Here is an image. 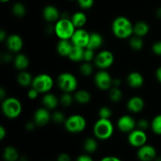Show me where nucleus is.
Segmentation results:
<instances>
[{
  "mask_svg": "<svg viewBox=\"0 0 161 161\" xmlns=\"http://www.w3.org/2000/svg\"><path fill=\"white\" fill-rule=\"evenodd\" d=\"M112 31L118 39H130L134 35V25L127 17L119 16L112 23Z\"/></svg>",
  "mask_w": 161,
  "mask_h": 161,
  "instance_id": "nucleus-1",
  "label": "nucleus"
},
{
  "mask_svg": "<svg viewBox=\"0 0 161 161\" xmlns=\"http://www.w3.org/2000/svg\"><path fill=\"white\" fill-rule=\"evenodd\" d=\"M93 133L97 139L105 141L113 136L114 133V126L110 119L99 118L93 127Z\"/></svg>",
  "mask_w": 161,
  "mask_h": 161,
  "instance_id": "nucleus-2",
  "label": "nucleus"
},
{
  "mask_svg": "<svg viewBox=\"0 0 161 161\" xmlns=\"http://www.w3.org/2000/svg\"><path fill=\"white\" fill-rule=\"evenodd\" d=\"M2 102V112L6 118L14 119L20 116L22 112V105L18 98L8 97Z\"/></svg>",
  "mask_w": 161,
  "mask_h": 161,
  "instance_id": "nucleus-3",
  "label": "nucleus"
},
{
  "mask_svg": "<svg viewBox=\"0 0 161 161\" xmlns=\"http://www.w3.org/2000/svg\"><path fill=\"white\" fill-rule=\"evenodd\" d=\"M75 29L71 18L61 17L54 25V34L59 39H71Z\"/></svg>",
  "mask_w": 161,
  "mask_h": 161,
  "instance_id": "nucleus-4",
  "label": "nucleus"
},
{
  "mask_svg": "<svg viewBox=\"0 0 161 161\" xmlns=\"http://www.w3.org/2000/svg\"><path fill=\"white\" fill-rule=\"evenodd\" d=\"M64 128L72 134H79L83 132L86 127V120L84 116L79 114L71 115L66 118L64 123Z\"/></svg>",
  "mask_w": 161,
  "mask_h": 161,
  "instance_id": "nucleus-5",
  "label": "nucleus"
},
{
  "mask_svg": "<svg viewBox=\"0 0 161 161\" xmlns=\"http://www.w3.org/2000/svg\"><path fill=\"white\" fill-rule=\"evenodd\" d=\"M57 83L63 92L72 93L76 91L78 86V80L76 77L71 72H62L58 76Z\"/></svg>",
  "mask_w": 161,
  "mask_h": 161,
  "instance_id": "nucleus-6",
  "label": "nucleus"
},
{
  "mask_svg": "<svg viewBox=\"0 0 161 161\" xmlns=\"http://www.w3.org/2000/svg\"><path fill=\"white\" fill-rule=\"evenodd\" d=\"M53 84L54 82L50 75L47 73H41L34 77L31 87L37 90L39 94H46L51 91Z\"/></svg>",
  "mask_w": 161,
  "mask_h": 161,
  "instance_id": "nucleus-7",
  "label": "nucleus"
},
{
  "mask_svg": "<svg viewBox=\"0 0 161 161\" xmlns=\"http://www.w3.org/2000/svg\"><path fill=\"white\" fill-rule=\"evenodd\" d=\"M114 55L109 50H104L99 52L94 58V64L100 70H106L114 63Z\"/></svg>",
  "mask_w": 161,
  "mask_h": 161,
  "instance_id": "nucleus-8",
  "label": "nucleus"
},
{
  "mask_svg": "<svg viewBox=\"0 0 161 161\" xmlns=\"http://www.w3.org/2000/svg\"><path fill=\"white\" fill-rule=\"evenodd\" d=\"M113 79L106 70H99L94 75V83L99 90L108 91L113 86Z\"/></svg>",
  "mask_w": 161,
  "mask_h": 161,
  "instance_id": "nucleus-9",
  "label": "nucleus"
},
{
  "mask_svg": "<svg viewBox=\"0 0 161 161\" xmlns=\"http://www.w3.org/2000/svg\"><path fill=\"white\" fill-rule=\"evenodd\" d=\"M148 137L146 131L140 130L138 128H135L131 132L128 134L127 141L131 146L135 148H139L144 146L147 142Z\"/></svg>",
  "mask_w": 161,
  "mask_h": 161,
  "instance_id": "nucleus-10",
  "label": "nucleus"
},
{
  "mask_svg": "<svg viewBox=\"0 0 161 161\" xmlns=\"http://www.w3.org/2000/svg\"><path fill=\"white\" fill-rule=\"evenodd\" d=\"M90 35L91 33L88 32L84 28H76L70 40L75 47L86 48L89 42Z\"/></svg>",
  "mask_w": 161,
  "mask_h": 161,
  "instance_id": "nucleus-11",
  "label": "nucleus"
},
{
  "mask_svg": "<svg viewBox=\"0 0 161 161\" xmlns=\"http://www.w3.org/2000/svg\"><path fill=\"white\" fill-rule=\"evenodd\" d=\"M116 125L121 132L129 134L136 128L137 121L130 115H124L118 119Z\"/></svg>",
  "mask_w": 161,
  "mask_h": 161,
  "instance_id": "nucleus-12",
  "label": "nucleus"
},
{
  "mask_svg": "<svg viewBox=\"0 0 161 161\" xmlns=\"http://www.w3.org/2000/svg\"><path fill=\"white\" fill-rule=\"evenodd\" d=\"M137 157L140 161H154L157 157V149L151 145L145 144L138 149Z\"/></svg>",
  "mask_w": 161,
  "mask_h": 161,
  "instance_id": "nucleus-13",
  "label": "nucleus"
},
{
  "mask_svg": "<svg viewBox=\"0 0 161 161\" xmlns=\"http://www.w3.org/2000/svg\"><path fill=\"white\" fill-rule=\"evenodd\" d=\"M51 115L50 110L45 107L39 108L35 112L33 121L38 127H44L51 120Z\"/></svg>",
  "mask_w": 161,
  "mask_h": 161,
  "instance_id": "nucleus-14",
  "label": "nucleus"
},
{
  "mask_svg": "<svg viewBox=\"0 0 161 161\" xmlns=\"http://www.w3.org/2000/svg\"><path fill=\"white\" fill-rule=\"evenodd\" d=\"M6 45L9 52L18 53L23 47V39L17 34L9 35L6 40Z\"/></svg>",
  "mask_w": 161,
  "mask_h": 161,
  "instance_id": "nucleus-15",
  "label": "nucleus"
},
{
  "mask_svg": "<svg viewBox=\"0 0 161 161\" xmlns=\"http://www.w3.org/2000/svg\"><path fill=\"white\" fill-rule=\"evenodd\" d=\"M42 17L46 21L49 23H56L61 18V14L56 6L48 5L45 6L42 10Z\"/></svg>",
  "mask_w": 161,
  "mask_h": 161,
  "instance_id": "nucleus-16",
  "label": "nucleus"
},
{
  "mask_svg": "<svg viewBox=\"0 0 161 161\" xmlns=\"http://www.w3.org/2000/svg\"><path fill=\"white\" fill-rule=\"evenodd\" d=\"M127 108L132 113H141L145 108L144 99L140 96H133L127 101Z\"/></svg>",
  "mask_w": 161,
  "mask_h": 161,
  "instance_id": "nucleus-17",
  "label": "nucleus"
},
{
  "mask_svg": "<svg viewBox=\"0 0 161 161\" xmlns=\"http://www.w3.org/2000/svg\"><path fill=\"white\" fill-rule=\"evenodd\" d=\"M144 77L138 72H130L127 76V84L133 89H138V88L142 87L144 84Z\"/></svg>",
  "mask_w": 161,
  "mask_h": 161,
  "instance_id": "nucleus-18",
  "label": "nucleus"
},
{
  "mask_svg": "<svg viewBox=\"0 0 161 161\" xmlns=\"http://www.w3.org/2000/svg\"><path fill=\"white\" fill-rule=\"evenodd\" d=\"M60 103L59 98L52 93H46L42 98V104L43 107L49 110H53Z\"/></svg>",
  "mask_w": 161,
  "mask_h": 161,
  "instance_id": "nucleus-19",
  "label": "nucleus"
},
{
  "mask_svg": "<svg viewBox=\"0 0 161 161\" xmlns=\"http://www.w3.org/2000/svg\"><path fill=\"white\" fill-rule=\"evenodd\" d=\"M73 44L70 39H60L57 44V52L61 57H69Z\"/></svg>",
  "mask_w": 161,
  "mask_h": 161,
  "instance_id": "nucleus-20",
  "label": "nucleus"
},
{
  "mask_svg": "<svg viewBox=\"0 0 161 161\" xmlns=\"http://www.w3.org/2000/svg\"><path fill=\"white\" fill-rule=\"evenodd\" d=\"M13 62H14V67L16 68V69H17L20 72L26 70L29 66V59L24 53H17L16 56L14 57Z\"/></svg>",
  "mask_w": 161,
  "mask_h": 161,
  "instance_id": "nucleus-21",
  "label": "nucleus"
},
{
  "mask_svg": "<svg viewBox=\"0 0 161 161\" xmlns=\"http://www.w3.org/2000/svg\"><path fill=\"white\" fill-rule=\"evenodd\" d=\"M104 42L103 36L98 32H92L90 35L89 42H88L87 47L86 48L91 49V50H97L100 48Z\"/></svg>",
  "mask_w": 161,
  "mask_h": 161,
  "instance_id": "nucleus-22",
  "label": "nucleus"
},
{
  "mask_svg": "<svg viewBox=\"0 0 161 161\" xmlns=\"http://www.w3.org/2000/svg\"><path fill=\"white\" fill-rule=\"evenodd\" d=\"M33 77L31 74L28 71H20L17 76V81L20 86L23 87H28L31 86L33 81Z\"/></svg>",
  "mask_w": 161,
  "mask_h": 161,
  "instance_id": "nucleus-23",
  "label": "nucleus"
},
{
  "mask_svg": "<svg viewBox=\"0 0 161 161\" xmlns=\"http://www.w3.org/2000/svg\"><path fill=\"white\" fill-rule=\"evenodd\" d=\"M71 20L73 23L75 28H83L86 24L87 17L84 13L79 11V12H75V14H72V16L71 17Z\"/></svg>",
  "mask_w": 161,
  "mask_h": 161,
  "instance_id": "nucleus-24",
  "label": "nucleus"
},
{
  "mask_svg": "<svg viewBox=\"0 0 161 161\" xmlns=\"http://www.w3.org/2000/svg\"><path fill=\"white\" fill-rule=\"evenodd\" d=\"M3 157L5 161H18L20 156L17 149L14 146H6L4 148Z\"/></svg>",
  "mask_w": 161,
  "mask_h": 161,
  "instance_id": "nucleus-25",
  "label": "nucleus"
},
{
  "mask_svg": "<svg viewBox=\"0 0 161 161\" xmlns=\"http://www.w3.org/2000/svg\"><path fill=\"white\" fill-rule=\"evenodd\" d=\"M149 25L146 22L138 21L135 25H134V35L139 37L143 38L149 33Z\"/></svg>",
  "mask_w": 161,
  "mask_h": 161,
  "instance_id": "nucleus-26",
  "label": "nucleus"
},
{
  "mask_svg": "<svg viewBox=\"0 0 161 161\" xmlns=\"http://www.w3.org/2000/svg\"><path fill=\"white\" fill-rule=\"evenodd\" d=\"M74 99L77 103L85 105L91 102V94L89 91L86 90H80V91H77L74 94Z\"/></svg>",
  "mask_w": 161,
  "mask_h": 161,
  "instance_id": "nucleus-27",
  "label": "nucleus"
},
{
  "mask_svg": "<svg viewBox=\"0 0 161 161\" xmlns=\"http://www.w3.org/2000/svg\"><path fill=\"white\" fill-rule=\"evenodd\" d=\"M84 49L80 47H75L73 45L72 50L69 53L68 58L73 62H80L83 61V53H84Z\"/></svg>",
  "mask_w": 161,
  "mask_h": 161,
  "instance_id": "nucleus-28",
  "label": "nucleus"
},
{
  "mask_svg": "<svg viewBox=\"0 0 161 161\" xmlns=\"http://www.w3.org/2000/svg\"><path fill=\"white\" fill-rule=\"evenodd\" d=\"M97 147H98V145H97L96 138H86L83 142V149L86 153H94L97 151Z\"/></svg>",
  "mask_w": 161,
  "mask_h": 161,
  "instance_id": "nucleus-29",
  "label": "nucleus"
},
{
  "mask_svg": "<svg viewBox=\"0 0 161 161\" xmlns=\"http://www.w3.org/2000/svg\"><path fill=\"white\" fill-rule=\"evenodd\" d=\"M129 46L135 51H139V50H142L143 47H144V41L142 37L134 35L130 38Z\"/></svg>",
  "mask_w": 161,
  "mask_h": 161,
  "instance_id": "nucleus-30",
  "label": "nucleus"
},
{
  "mask_svg": "<svg viewBox=\"0 0 161 161\" xmlns=\"http://www.w3.org/2000/svg\"><path fill=\"white\" fill-rule=\"evenodd\" d=\"M108 92V97L113 102H119L123 98V92L119 86H113Z\"/></svg>",
  "mask_w": 161,
  "mask_h": 161,
  "instance_id": "nucleus-31",
  "label": "nucleus"
},
{
  "mask_svg": "<svg viewBox=\"0 0 161 161\" xmlns=\"http://www.w3.org/2000/svg\"><path fill=\"white\" fill-rule=\"evenodd\" d=\"M27 9L25 5L21 3H14V6H12V13L15 17L18 18L25 17L26 14Z\"/></svg>",
  "mask_w": 161,
  "mask_h": 161,
  "instance_id": "nucleus-32",
  "label": "nucleus"
},
{
  "mask_svg": "<svg viewBox=\"0 0 161 161\" xmlns=\"http://www.w3.org/2000/svg\"><path fill=\"white\" fill-rule=\"evenodd\" d=\"M74 100H75V99H74V96H72L71 93L68 92L63 93L59 98L60 104H61L63 107H64V108L70 107L71 105H72V103H73Z\"/></svg>",
  "mask_w": 161,
  "mask_h": 161,
  "instance_id": "nucleus-33",
  "label": "nucleus"
},
{
  "mask_svg": "<svg viewBox=\"0 0 161 161\" xmlns=\"http://www.w3.org/2000/svg\"><path fill=\"white\" fill-rule=\"evenodd\" d=\"M80 72L83 76H90L94 72V66L91 62L83 61L80 67Z\"/></svg>",
  "mask_w": 161,
  "mask_h": 161,
  "instance_id": "nucleus-34",
  "label": "nucleus"
},
{
  "mask_svg": "<svg viewBox=\"0 0 161 161\" xmlns=\"http://www.w3.org/2000/svg\"><path fill=\"white\" fill-rule=\"evenodd\" d=\"M153 132L157 135H161V114H158L153 119L150 124Z\"/></svg>",
  "mask_w": 161,
  "mask_h": 161,
  "instance_id": "nucleus-35",
  "label": "nucleus"
},
{
  "mask_svg": "<svg viewBox=\"0 0 161 161\" xmlns=\"http://www.w3.org/2000/svg\"><path fill=\"white\" fill-rule=\"evenodd\" d=\"M65 116L61 111H54L51 115V120L54 122L55 124H61L64 123L66 119Z\"/></svg>",
  "mask_w": 161,
  "mask_h": 161,
  "instance_id": "nucleus-36",
  "label": "nucleus"
},
{
  "mask_svg": "<svg viewBox=\"0 0 161 161\" xmlns=\"http://www.w3.org/2000/svg\"><path fill=\"white\" fill-rule=\"evenodd\" d=\"M99 118L102 119H110L113 116V111L108 106H102L98 110Z\"/></svg>",
  "mask_w": 161,
  "mask_h": 161,
  "instance_id": "nucleus-37",
  "label": "nucleus"
},
{
  "mask_svg": "<svg viewBox=\"0 0 161 161\" xmlns=\"http://www.w3.org/2000/svg\"><path fill=\"white\" fill-rule=\"evenodd\" d=\"M96 55L94 54V50L91 49L85 48L84 53H83V61H87V62H91L94 61Z\"/></svg>",
  "mask_w": 161,
  "mask_h": 161,
  "instance_id": "nucleus-38",
  "label": "nucleus"
},
{
  "mask_svg": "<svg viewBox=\"0 0 161 161\" xmlns=\"http://www.w3.org/2000/svg\"><path fill=\"white\" fill-rule=\"evenodd\" d=\"M80 7L83 9H89L94 6V0H77Z\"/></svg>",
  "mask_w": 161,
  "mask_h": 161,
  "instance_id": "nucleus-39",
  "label": "nucleus"
},
{
  "mask_svg": "<svg viewBox=\"0 0 161 161\" xmlns=\"http://www.w3.org/2000/svg\"><path fill=\"white\" fill-rule=\"evenodd\" d=\"M150 124H149V122L146 119H140L139 120L137 121L136 128H138L140 130H142L146 131L150 127Z\"/></svg>",
  "mask_w": 161,
  "mask_h": 161,
  "instance_id": "nucleus-40",
  "label": "nucleus"
},
{
  "mask_svg": "<svg viewBox=\"0 0 161 161\" xmlns=\"http://www.w3.org/2000/svg\"><path fill=\"white\" fill-rule=\"evenodd\" d=\"M152 51L157 56L161 57V40L156 41L152 46Z\"/></svg>",
  "mask_w": 161,
  "mask_h": 161,
  "instance_id": "nucleus-41",
  "label": "nucleus"
},
{
  "mask_svg": "<svg viewBox=\"0 0 161 161\" xmlns=\"http://www.w3.org/2000/svg\"><path fill=\"white\" fill-rule=\"evenodd\" d=\"M14 57L11 54V52H7V53H3L1 55V60L3 63H10L11 61H14Z\"/></svg>",
  "mask_w": 161,
  "mask_h": 161,
  "instance_id": "nucleus-42",
  "label": "nucleus"
},
{
  "mask_svg": "<svg viewBox=\"0 0 161 161\" xmlns=\"http://www.w3.org/2000/svg\"><path fill=\"white\" fill-rule=\"evenodd\" d=\"M39 91L33 87L30 88L29 91H28V97L29 99H31V100H36L38 97V96H39Z\"/></svg>",
  "mask_w": 161,
  "mask_h": 161,
  "instance_id": "nucleus-43",
  "label": "nucleus"
},
{
  "mask_svg": "<svg viewBox=\"0 0 161 161\" xmlns=\"http://www.w3.org/2000/svg\"><path fill=\"white\" fill-rule=\"evenodd\" d=\"M76 161H94L92 157L89 155L88 153L81 154L77 157Z\"/></svg>",
  "mask_w": 161,
  "mask_h": 161,
  "instance_id": "nucleus-44",
  "label": "nucleus"
},
{
  "mask_svg": "<svg viewBox=\"0 0 161 161\" xmlns=\"http://www.w3.org/2000/svg\"><path fill=\"white\" fill-rule=\"evenodd\" d=\"M57 161H71V157L66 153H62L58 155Z\"/></svg>",
  "mask_w": 161,
  "mask_h": 161,
  "instance_id": "nucleus-45",
  "label": "nucleus"
},
{
  "mask_svg": "<svg viewBox=\"0 0 161 161\" xmlns=\"http://www.w3.org/2000/svg\"><path fill=\"white\" fill-rule=\"evenodd\" d=\"M100 161H122L119 157H115V156H106L103 157Z\"/></svg>",
  "mask_w": 161,
  "mask_h": 161,
  "instance_id": "nucleus-46",
  "label": "nucleus"
},
{
  "mask_svg": "<svg viewBox=\"0 0 161 161\" xmlns=\"http://www.w3.org/2000/svg\"><path fill=\"white\" fill-rule=\"evenodd\" d=\"M36 126V124H35L34 121H29V122H28L25 124V129H26L28 131H31V130H34Z\"/></svg>",
  "mask_w": 161,
  "mask_h": 161,
  "instance_id": "nucleus-47",
  "label": "nucleus"
},
{
  "mask_svg": "<svg viewBox=\"0 0 161 161\" xmlns=\"http://www.w3.org/2000/svg\"><path fill=\"white\" fill-rule=\"evenodd\" d=\"M155 76L157 81L161 83V66L158 67L155 72Z\"/></svg>",
  "mask_w": 161,
  "mask_h": 161,
  "instance_id": "nucleus-48",
  "label": "nucleus"
},
{
  "mask_svg": "<svg viewBox=\"0 0 161 161\" xmlns=\"http://www.w3.org/2000/svg\"><path fill=\"white\" fill-rule=\"evenodd\" d=\"M6 136V130L3 126L0 127V139L3 140Z\"/></svg>",
  "mask_w": 161,
  "mask_h": 161,
  "instance_id": "nucleus-49",
  "label": "nucleus"
},
{
  "mask_svg": "<svg viewBox=\"0 0 161 161\" xmlns=\"http://www.w3.org/2000/svg\"><path fill=\"white\" fill-rule=\"evenodd\" d=\"M8 36L6 34V32L5 31L4 29H2L1 31H0V41L1 42H4L5 40H6Z\"/></svg>",
  "mask_w": 161,
  "mask_h": 161,
  "instance_id": "nucleus-50",
  "label": "nucleus"
},
{
  "mask_svg": "<svg viewBox=\"0 0 161 161\" xmlns=\"http://www.w3.org/2000/svg\"><path fill=\"white\" fill-rule=\"evenodd\" d=\"M6 97V91L4 89L3 86H1L0 88V99L1 101H3Z\"/></svg>",
  "mask_w": 161,
  "mask_h": 161,
  "instance_id": "nucleus-51",
  "label": "nucleus"
},
{
  "mask_svg": "<svg viewBox=\"0 0 161 161\" xmlns=\"http://www.w3.org/2000/svg\"><path fill=\"white\" fill-rule=\"evenodd\" d=\"M120 84H121V80H120V79H119V78H115V79H113V86H119H119H120Z\"/></svg>",
  "mask_w": 161,
  "mask_h": 161,
  "instance_id": "nucleus-52",
  "label": "nucleus"
},
{
  "mask_svg": "<svg viewBox=\"0 0 161 161\" xmlns=\"http://www.w3.org/2000/svg\"><path fill=\"white\" fill-rule=\"evenodd\" d=\"M156 16H157V18L161 20V6L159 7L158 9H157V11H156Z\"/></svg>",
  "mask_w": 161,
  "mask_h": 161,
  "instance_id": "nucleus-53",
  "label": "nucleus"
},
{
  "mask_svg": "<svg viewBox=\"0 0 161 161\" xmlns=\"http://www.w3.org/2000/svg\"><path fill=\"white\" fill-rule=\"evenodd\" d=\"M154 161H161V157H157V158L155 159Z\"/></svg>",
  "mask_w": 161,
  "mask_h": 161,
  "instance_id": "nucleus-54",
  "label": "nucleus"
},
{
  "mask_svg": "<svg viewBox=\"0 0 161 161\" xmlns=\"http://www.w3.org/2000/svg\"><path fill=\"white\" fill-rule=\"evenodd\" d=\"M9 0H1V2L2 3H8V2H9Z\"/></svg>",
  "mask_w": 161,
  "mask_h": 161,
  "instance_id": "nucleus-55",
  "label": "nucleus"
},
{
  "mask_svg": "<svg viewBox=\"0 0 161 161\" xmlns=\"http://www.w3.org/2000/svg\"><path fill=\"white\" fill-rule=\"evenodd\" d=\"M69 1H75V0H69Z\"/></svg>",
  "mask_w": 161,
  "mask_h": 161,
  "instance_id": "nucleus-56",
  "label": "nucleus"
}]
</instances>
